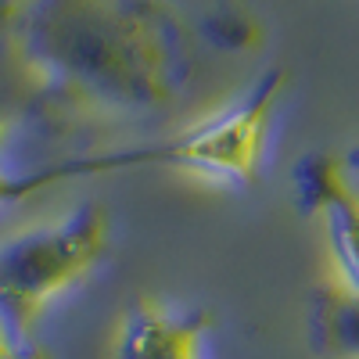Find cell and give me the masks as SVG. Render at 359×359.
I'll list each match as a JSON object with an SVG mask.
<instances>
[{
    "label": "cell",
    "instance_id": "obj_1",
    "mask_svg": "<svg viewBox=\"0 0 359 359\" xmlns=\"http://www.w3.org/2000/svg\"><path fill=\"white\" fill-rule=\"evenodd\" d=\"M8 25L25 108L54 133L158 115L194 76L191 25L169 0H22Z\"/></svg>",
    "mask_w": 359,
    "mask_h": 359
},
{
    "label": "cell",
    "instance_id": "obj_2",
    "mask_svg": "<svg viewBox=\"0 0 359 359\" xmlns=\"http://www.w3.org/2000/svg\"><path fill=\"white\" fill-rule=\"evenodd\" d=\"M111 248V223L97 201L15 230L0 241V323L18 341H36V327L69 291L97 273Z\"/></svg>",
    "mask_w": 359,
    "mask_h": 359
},
{
    "label": "cell",
    "instance_id": "obj_3",
    "mask_svg": "<svg viewBox=\"0 0 359 359\" xmlns=\"http://www.w3.org/2000/svg\"><path fill=\"white\" fill-rule=\"evenodd\" d=\"M284 90L287 69H269L237 104L180 130L162 144H147L144 165H172L216 187H252L269 155V137H273Z\"/></svg>",
    "mask_w": 359,
    "mask_h": 359
},
{
    "label": "cell",
    "instance_id": "obj_4",
    "mask_svg": "<svg viewBox=\"0 0 359 359\" xmlns=\"http://www.w3.org/2000/svg\"><path fill=\"white\" fill-rule=\"evenodd\" d=\"M294 201L323 219L331 252L345 273V287L359 294V187L345 155L316 151L294 165Z\"/></svg>",
    "mask_w": 359,
    "mask_h": 359
},
{
    "label": "cell",
    "instance_id": "obj_5",
    "mask_svg": "<svg viewBox=\"0 0 359 359\" xmlns=\"http://www.w3.org/2000/svg\"><path fill=\"white\" fill-rule=\"evenodd\" d=\"M212 316L205 309L140 298L115 331V359H212Z\"/></svg>",
    "mask_w": 359,
    "mask_h": 359
},
{
    "label": "cell",
    "instance_id": "obj_6",
    "mask_svg": "<svg viewBox=\"0 0 359 359\" xmlns=\"http://www.w3.org/2000/svg\"><path fill=\"white\" fill-rule=\"evenodd\" d=\"M8 137H11V118L0 111V208L11 201H25L54 184L79 176H101V172H123V169H144V151L140 147H126V151H97V155H76L54 165L25 169L18 172L8 158Z\"/></svg>",
    "mask_w": 359,
    "mask_h": 359
},
{
    "label": "cell",
    "instance_id": "obj_7",
    "mask_svg": "<svg viewBox=\"0 0 359 359\" xmlns=\"http://www.w3.org/2000/svg\"><path fill=\"white\" fill-rule=\"evenodd\" d=\"M309 345L327 359H359V294L345 284L320 287L306 316Z\"/></svg>",
    "mask_w": 359,
    "mask_h": 359
},
{
    "label": "cell",
    "instance_id": "obj_8",
    "mask_svg": "<svg viewBox=\"0 0 359 359\" xmlns=\"http://www.w3.org/2000/svg\"><path fill=\"white\" fill-rule=\"evenodd\" d=\"M22 0H0L4 11H15ZM208 33H212L216 43H226V47H252L259 40V29L252 22V15L245 11L241 0H216V15L208 22Z\"/></svg>",
    "mask_w": 359,
    "mask_h": 359
},
{
    "label": "cell",
    "instance_id": "obj_9",
    "mask_svg": "<svg viewBox=\"0 0 359 359\" xmlns=\"http://www.w3.org/2000/svg\"><path fill=\"white\" fill-rule=\"evenodd\" d=\"M0 359H50L40 341H18L4 323H0Z\"/></svg>",
    "mask_w": 359,
    "mask_h": 359
},
{
    "label": "cell",
    "instance_id": "obj_10",
    "mask_svg": "<svg viewBox=\"0 0 359 359\" xmlns=\"http://www.w3.org/2000/svg\"><path fill=\"white\" fill-rule=\"evenodd\" d=\"M345 162H348L352 169H359V147H355V151H348V155H345Z\"/></svg>",
    "mask_w": 359,
    "mask_h": 359
},
{
    "label": "cell",
    "instance_id": "obj_11",
    "mask_svg": "<svg viewBox=\"0 0 359 359\" xmlns=\"http://www.w3.org/2000/svg\"><path fill=\"white\" fill-rule=\"evenodd\" d=\"M8 18H11V11H4V8H0V25H8Z\"/></svg>",
    "mask_w": 359,
    "mask_h": 359
}]
</instances>
